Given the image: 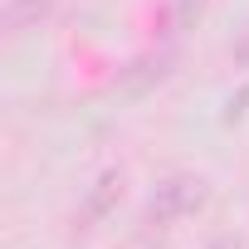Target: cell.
Returning a JSON list of instances; mask_svg holds the SVG:
<instances>
[{"instance_id": "obj_2", "label": "cell", "mask_w": 249, "mask_h": 249, "mask_svg": "<svg viewBox=\"0 0 249 249\" xmlns=\"http://www.w3.org/2000/svg\"><path fill=\"white\" fill-rule=\"evenodd\" d=\"M54 10V0H10L5 5V25H10V35H20L30 20H44Z\"/></svg>"}, {"instance_id": "obj_3", "label": "cell", "mask_w": 249, "mask_h": 249, "mask_svg": "<svg viewBox=\"0 0 249 249\" xmlns=\"http://www.w3.org/2000/svg\"><path fill=\"white\" fill-rule=\"evenodd\" d=\"M210 249H239V244H234V239H215Z\"/></svg>"}, {"instance_id": "obj_1", "label": "cell", "mask_w": 249, "mask_h": 249, "mask_svg": "<svg viewBox=\"0 0 249 249\" xmlns=\"http://www.w3.org/2000/svg\"><path fill=\"white\" fill-rule=\"evenodd\" d=\"M200 205H205V181H200V176H171V181L157 186V196H152V205H147V225L166 230V225H176L181 215H191V210H200Z\"/></svg>"}]
</instances>
